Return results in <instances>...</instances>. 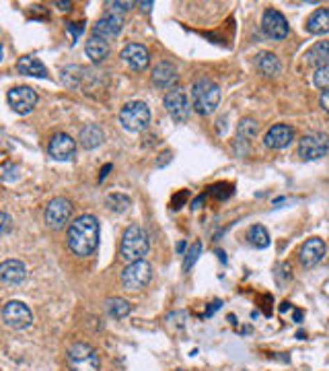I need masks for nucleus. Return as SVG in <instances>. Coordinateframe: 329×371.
<instances>
[{
    "mask_svg": "<svg viewBox=\"0 0 329 371\" xmlns=\"http://www.w3.org/2000/svg\"><path fill=\"white\" fill-rule=\"evenodd\" d=\"M99 221L93 215H81L68 225V248L81 258L91 256L99 245Z\"/></svg>",
    "mask_w": 329,
    "mask_h": 371,
    "instance_id": "f257e3e1",
    "label": "nucleus"
},
{
    "mask_svg": "<svg viewBox=\"0 0 329 371\" xmlns=\"http://www.w3.org/2000/svg\"><path fill=\"white\" fill-rule=\"evenodd\" d=\"M189 101H191V109H195L202 116H210L220 103V87L208 79H200L191 85Z\"/></svg>",
    "mask_w": 329,
    "mask_h": 371,
    "instance_id": "f03ea898",
    "label": "nucleus"
},
{
    "mask_svg": "<svg viewBox=\"0 0 329 371\" xmlns=\"http://www.w3.org/2000/svg\"><path fill=\"white\" fill-rule=\"evenodd\" d=\"M148 250H150V241H148V235H146V232L142 227L132 225V227H128L124 232V235H122V245H120L122 260H126L128 264L144 260V256L148 254Z\"/></svg>",
    "mask_w": 329,
    "mask_h": 371,
    "instance_id": "7ed1b4c3",
    "label": "nucleus"
},
{
    "mask_svg": "<svg viewBox=\"0 0 329 371\" xmlns=\"http://www.w3.org/2000/svg\"><path fill=\"white\" fill-rule=\"evenodd\" d=\"M66 361H68V370L70 371H101L99 355L87 342L72 344L66 353Z\"/></svg>",
    "mask_w": 329,
    "mask_h": 371,
    "instance_id": "20e7f679",
    "label": "nucleus"
},
{
    "mask_svg": "<svg viewBox=\"0 0 329 371\" xmlns=\"http://www.w3.org/2000/svg\"><path fill=\"white\" fill-rule=\"evenodd\" d=\"M120 124L128 132H142L150 124V109L144 101H130L120 112Z\"/></svg>",
    "mask_w": 329,
    "mask_h": 371,
    "instance_id": "39448f33",
    "label": "nucleus"
},
{
    "mask_svg": "<svg viewBox=\"0 0 329 371\" xmlns=\"http://www.w3.org/2000/svg\"><path fill=\"white\" fill-rule=\"evenodd\" d=\"M329 153V137L326 132H309L300 137L296 144V155L303 161H317Z\"/></svg>",
    "mask_w": 329,
    "mask_h": 371,
    "instance_id": "423d86ee",
    "label": "nucleus"
},
{
    "mask_svg": "<svg viewBox=\"0 0 329 371\" xmlns=\"http://www.w3.org/2000/svg\"><path fill=\"white\" fill-rule=\"evenodd\" d=\"M70 217H72V202L66 200V198H51L47 202L46 213H44V221L49 229L54 232H60L66 227V223H70Z\"/></svg>",
    "mask_w": 329,
    "mask_h": 371,
    "instance_id": "0eeeda50",
    "label": "nucleus"
},
{
    "mask_svg": "<svg viewBox=\"0 0 329 371\" xmlns=\"http://www.w3.org/2000/svg\"><path fill=\"white\" fill-rule=\"evenodd\" d=\"M152 278V266L144 260L138 262H132L124 268L122 273V285L128 289V291H142Z\"/></svg>",
    "mask_w": 329,
    "mask_h": 371,
    "instance_id": "6e6552de",
    "label": "nucleus"
},
{
    "mask_svg": "<svg viewBox=\"0 0 329 371\" xmlns=\"http://www.w3.org/2000/svg\"><path fill=\"white\" fill-rule=\"evenodd\" d=\"M2 322L13 330H25L33 324V314L23 301H8L2 308Z\"/></svg>",
    "mask_w": 329,
    "mask_h": 371,
    "instance_id": "1a4fd4ad",
    "label": "nucleus"
},
{
    "mask_svg": "<svg viewBox=\"0 0 329 371\" xmlns=\"http://www.w3.org/2000/svg\"><path fill=\"white\" fill-rule=\"evenodd\" d=\"M165 107L177 124L188 122L191 116V101L184 89H171L165 93Z\"/></svg>",
    "mask_w": 329,
    "mask_h": 371,
    "instance_id": "9d476101",
    "label": "nucleus"
},
{
    "mask_svg": "<svg viewBox=\"0 0 329 371\" xmlns=\"http://www.w3.org/2000/svg\"><path fill=\"white\" fill-rule=\"evenodd\" d=\"M262 29L264 33L270 38V40H286L288 33H290V27H288V21L280 10L276 8H266L264 10V17H262Z\"/></svg>",
    "mask_w": 329,
    "mask_h": 371,
    "instance_id": "9b49d317",
    "label": "nucleus"
},
{
    "mask_svg": "<svg viewBox=\"0 0 329 371\" xmlns=\"http://www.w3.org/2000/svg\"><path fill=\"white\" fill-rule=\"evenodd\" d=\"M6 101L8 105L19 114V116H27L33 112L35 103H38V93L33 91L31 87H15L6 93Z\"/></svg>",
    "mask_w": 329,
    "mask_h": 371,
    "instance_id": "f8f14e48",
    "label": "nucleus"
},
{
    "mask_svg": "<svg viewBox=\"0 0 329 371\" xmlns=\"http://www.w3.org/2000/svg\"><path fill=\"white\" fill-rule=\"evenodd\" d=\"M122 27H124V17H122L120 13H113V10H111V13H105V15L95 23L93 36L105 40V42H109V40H115V38L120 36Z\"/></svg>",
    "mask_w": 329,
    "mask_h": 371,
    "instance_id": "ddd939ff",
    "label": "nucleus"
},
{
    "mask_svg": "<svg viewBox=\"0 0 329 371\" xmlns=\"http://www.w3.org/2000/svg\"><path fill=\"white\" fill-rule=\"evenodd\" d=\"M323 256H326V241L321 237H309L298 252V260L305 268L317 266L323 260Z\"/></svg>",
    "mask_w": 329,
    "mask_h": 371,
    "instance_id": "4468645a",
    "label": "nucleus"
},
{
    "mask_svg": "<svg viewBox=\"0 0 329 371\" xmlns=\"http://www.w3.org/2000/svg\"><path fill=\"white\" fill-rule=\"evenodd\" d=\"M77 151V142L72 137H68L66 132H58L49 139V144H47V153L51 159L56 161H68Z\"/></svg>",
    "mask_w": 329,
    "mask_h": 371,
    "instance_id": "2eb2a0df",
    "label": "nucleus"
},
{
    "mask_svg": "<svg viewBox=\"0 0 329 371\" xmlns=\"http://www.w3.org/2000/svg\"><path fill=\"white\" fill-rule=\"evenodd\" d=\"M294 128L290 124H274L266 135H264V144L268 149H274V151H280L286 149L288 144H292L294 140Z\"/></svg>",
    "mask_w": 329,
    "mask_h": 371,
    "instance_id": "dca6fc26",
    "label": "nucleus"
},
{
    "mask_svg": "<svg viewBox=\"0 0 329 371\" xmlns=\"http://www.w3.org/2000/svg\"><path fill=\"white\" fill-rule=\"evenodd\" d=\"M150 79H152V85H154V87L165 89V91H171L173 85L179 81V75H177V68H175L171 62L163 60V62H159V64L152 68Z\"/></svg>",
    "mask_w": 329,
    "mask_h": 371,
    "instance_id": "f3484780",
    "label": "nucleus"
},
{
    "mask_svg": "<svg viewBox=\"0 0 329 371\" xmlns=\"http://www.w3.org/2000/svg\"><path fill=\"white\" fill-rule=\"evenodd\" d=\"M25 277H27V268H25V264L21 260L10 258V260H4L0 264V280L2 282L15 287V285H21L25 280Z\"/></svg>",
    "mask_w": 329,
    "mask_h": 371,
    "instance_id": "a211bd4d",
    "label": "nucleus"
},
{
    "mask_svg": "<svg viewBox=\"0 0 329 371\" xmlns=\"http://www.w3.org/2000/svg\"><path fill=\"white\" fill-rule=\"evenodd\" d=\"M255 66L268 79H276L282 73V62L274 52H259L255 58Z\"/></svg>",
    "mask_w": 329,
    "mask_h": 371,
    "instance_id": "6ab92c4d",
    "label": "nucleus"
},
{
    "mask_svg": "<svg viewBox=\"0 0 329 371\" xmlns=\"http://www.w3.org/2000/svg\"><path fill=\"white\" fill-rule=\"evenodd\" d=\"M122 60L134 70H144L148 66V50L142 44H128L122 50Z\"/></svg>",
    "mask_w": 329,
    "mask_h": 371,
    "instance_id": "aec40b11",
    "label": "nucleus"
},
{
    "mask_svg": "<svg viewBox=\"0 0 329 371\" xmlns=\"http://www.w3.org/2000/svg\"><path fill=\"white\" fill-rule=\"evenodd\" d=\"M307 31L313 36L329 33V6H319L313 10V15L307 19Z\"/></svg>",
    "mask_w": 329,
    "mask_h": 371,
    "instance_id": "412c9836",
    "label": "nucleus"
},
{
    "mask_svg": "<svg viewBox=\"0 0 329 371\" xmlns=\"http://www.w3.org/2000/svg\"><path fill=\"white\" fill-rule=\"evenodd\" d=\"M17 70H19L21 75H27V77H38V79H46L47 77L46 64H44L40 58H33V56H23V58H19Z\"/></svg>",
    "mask_w": 329,
    "mask_h": 371,
    "instance_id": "4be33fe9",
    "label": "nucleus"
},
{
    "mask_svg": "<svg viewBox=\"0 0 329 371\" xmlns=\"http://www.w3.org/2000/svg\"><path fill=\"white\" fill-rule=\"evenodd\" d=\"M305 58H307V62H309V64H315L317 68L328 66L329 64V40H323V42L313 44V46L307 50Z\"/></svg>",
    "mask_w": 329,
    "mask_h": 371,
    "instance_id": "5701e85b",
    "label": "nucleus"
},
{
    "mask_svg": "<svg viewBox=\"0 0 329 371\" xmlns=\"http://www.w3.org/2000/svg\"><path fill=\"white\" fill-rule=\"evenodd\" d=\"M85 52L93 62H103L109 54V44L105 40L97 38V36H91L85 44Z\"/></svg>",
    "mask_w": 329,
    "mask_h": 371,
    "instance_id": "b1692460",
    "label": "nucleus"
},
{
    "mask_svg": "<svg viewBox=\"0 0 329 371\" xmlns=\"http://www.w3.org/2000/svg\"><path fill=\"white\" fill-rule=\"evenodd\" d=\"M103 139H105L103 130L97 124H87L81 130V135H79V142H81L83 149H95V146H99L103 142Z\"/></svg>",
    "mask_w": 329,
    "mask_h": 371,
    "instance_id": "393cba45",
    "label": "nucleus"
},
{
    "mask_svg": "<svg viewBox=\"0 0 329 371\" xmlns=\"http://www.w3.org/2000/svg\"><path fill=\"white\" fill-rule=\"evenodd\" d=\"M247 243L257 248V250L268 248L270 245V232L264 225H251L249 232H247Z\"/></svg>",
    "mask_w": 329,
    "mask_h": 371,
    "instance_id": "a878e982",
    "label": "nucleus"
},
{
    "mask_svg": "<svg viewBox=\"0 0 329 371\" xmlns=\"http://www.w3.org/2000/svg\"><path fill=\"white\" fill-rule=\"evenodd\" d=\"M105 308H107V314L111 316V318H115V320H122V318H126L128 314H130V303L126 301V299H122V297H109L107 301H105Z\"/></svg>",
    "mask_w": 329,
    "mask_h": 371,
    "instance_id": "bb28decb",
    "label": "nucleus"
},
{
    "mask_svg": "<svg viewBox=\"0 0 329 371\" xmlns=\"http://www.w3.org/2000/svg\"><path fill=\"white\" fill-rule=\"evenodd\" d=\"M257 122L253 118H243L239 122V128H236V142H249L257 135Z\"/></svg>",
    "mask_w": 329,
    "mask_h": 371,
    "instance_id": "cd10ccee",
    "label": "nucleus"
},
{
    "mask_svg": "<svg viewBox=\"0 0 329 371\" xmlns=\"http://www.w3.org/2000/svg\"><path fill=\"white\" fill-rule=\"evenodd\" d=\"M130 204H132V200L124 194H109L107 196V206L113 213H124V211H128Z\"/></svg>",
    "mask_w": 329,
    "mask_h": 371,
    "instance_id": "c85d7f7f",
    "label": "nucleus"
},
{
    "mask_svg": "<svg viewBox=\"0 0 329 371\" xmlns=\"http://www.w3.org/2000/svg\"><path fill=\"white\" fill-rule=\"evenodd\" d=\"M200 254H202V243H200V241L191 243V245H189V250L186 252V258H184V271H186V273H189V271H191V266L198 262Z\"/></svg>",
    "mask_w": 329,
    "mask_h": 371,
    "instance_id": "c756f323",
    "label": "nucleus"
},
{
    "mask_svg": "<svg viewBox=\"0 0 329 371\" xmlns=\"http://www.w3.org/2000/svg\"><path fill=\"white\" fill-rule=\"evenodd\" d=\"M313 83H315V87H317V89H321V91H329V64L328 66H321V68H317V70H315V75H313Z\"/></svg>",
    "mask_w": 329,
    "mask_h": 371,
    "instance_id": "7c9ffc66",
    "label": "nucleus"
},
{
    "mask_svg": "<svg viewBox=\"0 0 329 371\" xmlns=\"http://www.w3.org/2000/svg\"><path fill=\"white\" fill-rule=\"evenodd\" d=\"M66 29H68V33H70V38H72V44H74V42L81 38V33L85 31V23H68Z\"/></svg>",
    "mask_w": 329,
    "mask_h": 371,
    "instance_id": "2f4dec72",
    "label": "nucleus"
},
{
    "mask_svg": "<svg viewBox=\"0 0 329 371\" xmlns=\"http://www.w3.org/2000/svg\"><path fill=\"white\" fill-rule=\"evenodd\" d=\"M10 229H13V219H10V215L0 213V235L8 233Z\"/></svg>",
    "mask_w": 329,
    "mask_h": 371,
    "instance_id": "473e14b6",
    "label": "nucleus"
},
{
    "mask_svg": "<svg viewBox=\"0 0 329 371\" xmlns=\"http://www.w3.org/2000/svg\"><path fill=\"white\" fill-rule=\"evenodd\" d=\"M111 6H113V10L118 8V13L122 15V13H126L128 8H132V6H134V2H111Z\"/></svg>",
    "mask_w": 329,
    "mask_h": 371,
    "instance_id": "72a5a7b5",
    "label": "nucleus"
},
{
    "mask_svg": "<svg viewBox=\"0 0 329 371\" xmlns=\"http://www.w3.org/2000/svg\"><path fill=\"white\" fill-rule=\"evenodd\" d=\"M220 305H223V301H220V299L212 301V303L208 305V310H206V318H208V316H212L214 312H218V310H220Z\"/></svg>",
    "mask_w": 329,
    "mask_h": 371,
    "instance_id": "f704fd0d",
    "label": "nucleus"
},
{
    "mask_svg": "<svg viewBox=\"0 0 329 371\" xmlns=\"http://www.w3.org/2000/svg\"><path fill=\"white\" fill-rule=\"evenodd\" d=\"M319 103H321L323 112H326V114H329V91L321 93V97H319Z\"/></svg>",
    "mask_w": 329,
    "mask_h": 371,
    "instance_id": "c9c22d12",
    "label": "nucleus"
},
{
    "mask_svg": "<svg viewBox=\"0 0 329 371\" xmlns=\"http://www.w3.org/2000/svg\"><path fill=\"white\" fill-rule=\"evenodd\" d=\"M54 4H56V6H60L62 10H70V2H60V0H56Z\"/></svg>",
    "mask_w": 329,
    "mask_h": 371,
    "instance_id": "e433bc0d",
    "label": "nucleus"
},
{
    "mask_svg": "<svg viewBox=\"0 0 329 371\" xmlns=\"http://www.w3.org/2000/svg\"><path fill=\"white\" fill-rule=\"evenodd\" d=\"M109 169H111V165H105V167H103V174H101V178H99V180H105V176H107V172H109Z\"/></svg>",
    "mask_w": 329,
    "mask_h": 371,
    "instance_id": "4c0bfd02",
    "label": "nucleus"
},
{
    "mask_svg": "<svg viewBox=\"0 0 329 371\" xmlns=\"http://www.w3.org/2000/svg\"><path fill=\"white\" fill-rule=\"evenodd\" d=\"M138 4H141V6H142V8H144V10H148V8L152 6V2H138Z\"/></svg>",
    "mask_w": 329,
    "mask_h": 371,
    "instance_id": "58836bf2",
    "label": "nucleus"
},
{
    "mask_svg": "<svg viewBox=\"0 0 329 371\" xmlns=\"http://www.w3.org/2000/svg\"><path fill=\"white\" fill-rule=\"evenodd\" d=\"M184 250H186V241H182V243H177V252L182 254Z\"/></svg>",
    "mask_w": 329,
    "mask_h": 371,
    "instance_id": "ea45409f",
    "label": "nucleus"
},
{
    "mask_svg": "<svg viewBox=\"0 0 329 371\" xmlns=\"http://www.w3.org/2000/svg\"><path fill=\"white\" fill-rule=\"evenodd\" d=\"M288 308H290V303H288V301H286V303H282V308H280V312H286V310H288Z\"/></svg>",
    "mask_w": 329,
    "mask_h": 371,
    "instance_id": "a19ab883",
    "label": "nucleus"
},
{
    "mask_svg": "<svg viewBox=\"0 0 329 371\" xmlns=\"http://www.w3.org/2000/svg\"><path fill=\"white\" fill-rule=\"evenodd\" d=\"M0 60H2V46H0Z\"/></svg>",
    "mask_w": 329,
    "mask_h": 371,
    "instance_id": "79ce46f5",
    "label": "nucleus"
},
{
    "mask_svg": "<svg viewBox=\"0 0 329 371\" xmlns=\"http://www.w3.org/2000/svg\"><path fill=\"white\" fill-rule=\"evenodd\" d=\"M177 371H184V370H177Z\"/></svg>",
    "mask_w": 329,
    "mask_h": 371,
    "instance_id": "37998d69",
    "label": "nucleus"
}]
</instances>
